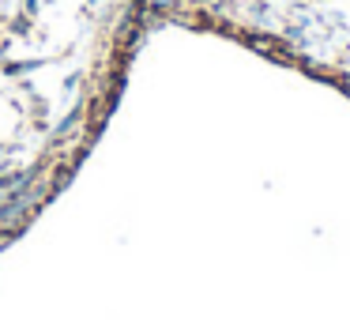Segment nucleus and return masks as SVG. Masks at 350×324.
Instances as JSON below:
<instances>
[{
    "label": "nucleus",
    "mask_w": 350,
    "mask_h": 324,
    "mask_svg": "<svg viewBox=\"0 0 350 324\" xmlns=\"http://www.w3.org/2000/svg\"><path fill=\"white\" fill-rule=\"evenodd\" d=\"M8 42V0H0V45Z\"/></svg>",
    "instance_id": "f257e3e1"
}]
</instances>
